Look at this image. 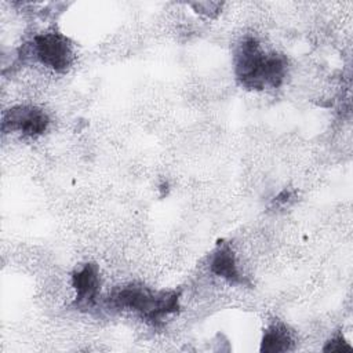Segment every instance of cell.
Returning a JSON list of instances; mask_svg holds the SVG:
<instances>
[{"label": "cell", "instance_id": "7", "mask_svg": "<svg viewBox=\"0 0 353 353\" xmlns=\"http://www.w3.org/2000/svg\"><path fill=\"white\" fill-rule=\"evenodd\" d=\"M294 349V338L288 327L281 321L269 324L262 335L261 352L281 353Z\"/></svg>", "mask_w": 353, "mask_h": 353}, {"label": "cell", "instance_id": "6", "mask_svg": "<svg viewBox=\"0 0 353 353\" xmlns=\"http://www.w3.org/2000/svg\"><path fill=\"white\" fill-rule=\"evenodd\" d=\"M210 270L212 274L223 279L230 284L244 283L236 252L230 243H218L210 255Z\"/></svg>", "mask_w": 353, "mask_h": 353}, {"label": "cell", "instance_id": "3", "mask_svg": "<svg viewBox=\"0 0 353 353\" xmlns=\"http://www.w3.org/2000/svg\"><path fill=\"white\" fill-rule=\"evenodd\" d=\"M28 54L43 66L58 73L66 72L74 59L72 43L65 34L55 30L33 36L28 46Z\"/></svg>", "mask_w": 353, "mask_h": 353}, {"label": "cell", "instance_id": "4", "mask_svg": "<svg viewBox=\"0 0 353 353\" xmlns=\"http://www.w3.org/2000/svg\"><path fill=\"white\" fill-rule=\"evenodd\" d=\"M50 125L48 114L33 105H18L3 116L1 128L4 132H18L23 137L41 135Z\"/></svg>", "mask_w": 353, "mask_h": 353}, {"label": "cell", "instance_id": "5", "mask_svg": "<svg viewBox=\"0 0 353 353\" xmlns=\"http://www.w3.org/2000/svg\"><path fill=\"white\" fill-rule=\"evenodd\" d=\"M72 287L76 292V302L79 305H94L101 287L98 266L90 262L77 268L72 274Z\"/></svg>", "mask_w": 353, "mask_h": 353}, {"label": "cell", "instance_id": "1", "mask_svg": "<svg viewBox=\"0 0 353 353\" xmlns=\"http://www.w3.org/2000/svg\"><path fill=\"white\" fill-rule=\"evenodd\" d=\"M233 68L239 83L250 90L279 88L288 69L284 55L266 51L252 36H245L236 46Z\"/></svg>", "mask_w": 353, "mask_h": 353}, {"label": "cell", "instance_id": "2", "mask_svg": "<svg viewBox=\"0 0 353 353\" xmlns=\"http://www.w3.org/2000/svg\"><path fill=\"white\" fill-rule=\"evenodd\" d=\"M110 302L117 309L132 310L142 319L157 323L179 309V292L175 290L152 291L142 285H128L116 291Z\"/></svg>", "mask_w": 353, "mask_h": 353}, {"label": "cell", "instance_id": "9", "mask_svg": "<svg viewBox=\"0 0 353 353\" xmlns=\"http://www.w3.org/2000/svg\"><path fill=\"white\" fill-rule=\"evenodd\" d=\"M197 12L205 15V17H214L219 12L222 3H215V1H200V3H194L190 4Z\"/></svg>", "mask_w": 353, "mask_h": 353}, {"label": "cell", "instance_id": "8", "mask_svg": "<svg viewBox=\"0 0 353 353\" xmlns=\"http://www.w3.org/2000/svg\"><path fill=\"white\" fill-rule=\"evenodd\" d=\"M352 349L353 347L345 341V338L341 334L334 335L323 347V350L325 352H352Z\"/></svg>", "mask_w": 353, "mask_h": 353}]
</instances>
